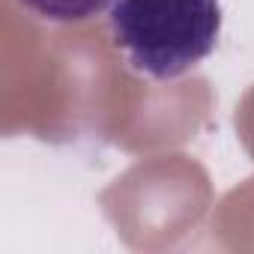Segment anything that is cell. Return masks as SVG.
<instances>
[{"instance_id": "obj_2", "label": "cell", "mask_w": 254, "mask_h": 254, "mask_svg": "<svg viewBox=\"0 0 254 254\" xmlns=\"http://www.w3.org/2000/svg\"><path fill=\"white\" fill-rule=\"evenodd\" d=\"M18 3L54 24H78V21H90L93 15L105 12L114 0H18Z\"/></svg>"}, {"instance_id": "obj_1", "label": "cell", "mask_w": 254, "mask_h": 254, "mask_svg": "<svg viewBox=\"0 0 254 254\" xmlns=\"http://www.w3.org/2000/svg\"><path fill=\"white\" fill-rule=\"evenodd\" d=\"M114 45L129 66L174 81L203 63L221 33L218 0H117L108 15Z\"/></svg>"}]
</instances>
